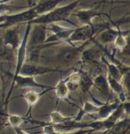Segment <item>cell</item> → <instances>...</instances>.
Returning a JSON list of instances; mask_svg holds the SVG:
<instances>
[{
    "label": "cell",
    "instance_id": "obj_22",
    "mask_svg": "<svg viewBox=\"0 0 130 134\" xmlns=\"http://www.w3.org/2000/svg\"><path fill=\"white\" fill-rule=\"evenodd\" d=\"M25 121H29V118L23 117L18 114H7V124L13 127L14 130L21 128Z\"/></svg>",
    "mask_w": 130,
    "mask_h": 134
},
{
    "label": "cell",
    "instance_id": "obj_24",
    "mask_svg": "<svg viewBox=\"0 0 130 134\" xmlns=\"http://www.w3.org/2000/svg\"><path fill=\"white\" fill-rule=\"evenodd\" d=\"M42 126V133L45 134H58L55 128V125L51 122H41Z\"/></svg>",
    "mask_w": 130,
    "mask_h": 134
},
{
    "label": "cell",
    "instance_id": "obj_18",
    "mask_svg": "<svg viewBox=\"0 0 130 134\" xmlns=\"http://www.w3.org/2000/svg\"><path fill=\"white\" fill-rule=\"evenodd\" d=\"M54 90H55V96L58 100H67V99H68L70 91H69L68 88H67L66 82H65V79H63V77H62V72H61L60 81H58V83L55 86Z\"/></svg>",
    "mask_w": 130,
    "mask_h": 134
},
{
    "label": "cell",
    "instance_id": "obj_26",
    "mask_svg": "<svg viewBox=\"0 0 130 134\" xmlns=\"http://www.w3.org/2000/svg\"><path fill=\"white\" fill-rule=\"evenodd\" d=\"M6 15H7V14H0V23H4V21H5Z\"/></svg>",
    "mask_w": 130,
    "mask_h": 134
},
{
    "label": "cell",
    "instance_id": "obj_27",
    "mask_svg": "<svg viewBox=\"0 0 130 134\" xmlns=\"http://www.w3.org/2000/svg\"><path fill=\"white\" fill-rule=\"evenodd\" d=\"M12 0H0V3H2V2H11Z\"/></svg>",
    "mask_w": 130,
    "mask_h": 134
},
{
    "label": "cell",
    "instance_id": "obj_1",
    "mask_svg": "<svg viewBox=\"0 0 130 134\" xmlns=\"http://www.w3.org/2000/svg\"><path fill=\"white\" fill-rule=\"evenodd\" d=\"M82 0H75L73 3H70L67 5L55 7L54 10L50 11L48 13L40 14L37 16L33 20L29 21L30 24H45L47 25L49 23H56L59 21H66L70 24L74 25L75 27H78L74 23L70 21V16L73 13V11L76 9L78 5Z\"/></svg>",
    "mask_w": 130,
    "mask_h": 134
},
{
    "label": "cell",
    "instance_id": "obj_23",
    "mask_svg": "<svg viewBox=\"0 0 130 134\" xmlns=\"http://www.w3.org/2000/svg\"><path fill=\"white\" fill-rule=\"evenodd\" d=\"M49 117H50V122L53 124L54 125L56 124H62L64 122H68V121L73 119V117L70 116H65L62 113H60L59 111H53L51 112L49 114Z\"/></svg>",
    "mask_w": 130,
    "mask_h": 134
},
{
    "label": "cell",
    "instance_id": "obj_19",
    "mask_svg": "<svg viewBox=\"0 0 130 134\" xmlns=\"http://www.w3.org/2000/svg\"><path fill=\"white\" fill-rule=\"evenodd\" d=\"M102 63H103V64H105L106 68H107V70H108V75H110V77L114 78V79L120 81L123 73L120 69V67L117 65V64H113V63L108 61L107 58L104 57V55L102 57Z\"/></svg>",
    "mask_w": 130,
    "mask_h": 134
},
{
    "label": "cell",
    "instance_id": "obj_5",
    "mask_svg": "<svg viewBox=\"0 0 130 134\" xmlns=\"http://www.w3.org/2000/svg\"><path fill=\"white\" fill-rule=\"evenodd\" d=\"M47 31H50L52 35L47 36L45 42H57L60 44H69V38L74 31V28H66L55 23H49L46 25Z\"/></svg>",
    "mask_w": 130,
    "mask_h": 134
},
{
    "label": "cell",
    "instance_id": "obj_17",
    "mask_svg": "<svg viewBox=\"0 0 130 134\" xmlns=\"http://www.w3.org/2000/svg\"><path fill=\"white\" fill-rule=\"evenodd\" d=\"M80 80H79V88H81L83 93H90L91 88L94 86V78L87 72L84 70H79Z\"/></svg>",
    "mask_w": 130,
    "mask_h": 134
},
{
    "label": "cell",
    "instance_id": "obj_15",
    "mask_svg": "<svg viewBox=\"0 0 130 134\" xmlns=\"http://www.w3.org/2000/svg\"><path fill=\"white\" fill-rule=\"evenodd\" d=\"M51 91V90H44V91L42 92H37L35 90H29V91L26 92L23 95V98L26 101V103L28 104V113L27 115H29V114H31V110L33 108V107L38 102V100L40 99L41 97L43 95H45V93Z\"/></svg>",
    "mask_w": 130,
    "mask_h": 134
},
{
    "label": "cell",
    "instance_id": "obj_25",
    "mask_svg": "<svg viewBox=\"0 0 130 134\" xmlns=\"http://www.w3.org/2000/svg\"><path fill=\"white\" fill-rule=\"evenodd\" d=\"M65 82H66L67 88H68L70 92H74L76 90H78L79 88V82H74V81H70L65 79Z\"/></svg>",
    "mask_w": 130,
    "mask_h": 134
},
{
    "label": "cell",
    "instance_id": "obj_3",
    "mask_svg": "<svg viewBox=\"0 0 130 134\" xmlns=\"http://www.w3.org/2000/svg\"><path fill=\"white\" fill-rule=\"evenodd\" d=\"M42 88V90H54L55 87H52L49 85L39 83L35 80V77L32 76H23V75L18 74L16 77L14 78L12 81V85H11L10 90L8 92L6 98L4 102V105L7 107L9 103V98L12 95L14 88Z\"/></svg>",
    "mask_w": 130,
    "mask_h": 134
},
{
    "label": "cell",
    "instance_id": "obj_29",
    "mask_svg": "<svg viewBox=\"0 0 130 134\" xmlns=\"http://www.w3.org/2000/svg\"><path fill=\"white\" fill-rule=\"evenodd\" d=\"M110 1H111V2H113V1H114V0H110Z\"/></svg>",
    "mask_w": 130,
    "mask_h": 134
},
{
    "label": "cell",
    "instance_id": "obj_20",
    "mask_svg": "<svg viewBox=\"0 0 130 134\" xmlns=\"http://www.w3.org/2000/svg\"><path fill=\"white\" fill-rule=\"evenodd\" d=\"M130 126V120L128 116H125L114 124L113 126L106 131V133H123L128 131Z\"/></svg>",
    "mask_w": 130,
    "mask_h": 134
},
{
    "label": "cell",
    "instance_id": "obj_7",
    "mask_svg": "<svg viewBox=\"0 0 130 134\" xmlns=\"http://www.w3.org/2000/svg\"><path fill=\"white\" fill-rule=\"evenodd\" d=\"M5 31L3 35V44L5 48L10 49L11 51L17 50L21 44L20 32H19V25L12 26L5 28Z\"/></svg>",
    "mask_w": 130,
    "mask_h": 134
},
{
    "label": "cell",
    "instance_id": "obj_12",
    "mask_svg": "<svg viewBox=\"0 0 130 134\" xmlns=\"http://www.w3.org/2000/svg\"><path fill=\"white\" fill-rule=\"evenodd\" d=\"M120 102L119 99L117 101H114V102L110 103L109 100H108L106 103H103L99 107L98 111L94 114L95 117H96L94 118V120H104L115 111L117 107L120 105Z\"/></svg>",
    "mask_w": 130,
    "mask_h": 134
},
{
    "label": "cell",
    "instance_id": "obj_4",
    "mask_svg": "<svg viewBox=\"0 0 130 134\" xmlns=\"http://www.w3.org/2000/svg\"><path fill=\"white\" fill-rule=\"evenodd\" d=\"M33 6L34 5H32L30 7L24 9L20 13H17V14H7L5 21L0 23V29H5V28L12 27V26L20 25L21 23H27L33 20L38 16Z\"/></svg>",
    "mask_w": 130,
    "mask_h": 134
},
{
    "label": "cell",
    "instance_id": "obj_21",
    "mask_svg": "<svg viewBox=\"0 0 130 134\" xmlns=\"http://www.w3.org/2000/svg\"><path fill=\"white\" fill-rule=\"evenodd\" d=\"M129 31H120L119 34L117 35L113 41V46L114 48L117 50H122L125 49L126 47H128V42H127V37L128 36Z\"/></svg>",
    "mask_w": 130,
    "mask_h": 134
},
{
    "label": "cell",
    "instance_id": "obj_13",
    "mask_svg": "<svg viewBox=\"0 0 130 134\" xmlns=\"http://www.w3.org/2000/svg\"><path fill=\"white\" fill-rule=\"evenodd\" d=\"M106 77H107V81L110 90H112L114 93H116L118 95V98L120 100V102L124 103L125 101H127V94H126L125 88L123 86V84L121 83V81L110 77L108 74L106 75Z\"/></svg>",
    "mask_w": 130,
    "mask_h": 134
},
{
    "label": "cell",
    "instance_id": "obj_8",
    "mask_svg": "<svg viewBox=\"0 0 130 134\" xmlns=\"http://www.w3.org/2000/svg\"><path fill=\"white\" fill-rule=\"evenodd\" d=\"M47 29L45 24H31L27 47H34L45 43Z\"/></svg>",
    "mask_w": 130,
    "mask_h": 134
},
{
    "label": "cell",
    "instance_id": "obj_28",
    "mask_svg": "<svg viewBox=\"0 0 130 134\" xmlns=\"http://www.w3.org/2000/svg\"><path fill=\"white\" fill-rule=\"evenodd\" d=\"M1 55H2V54H1V52H0V57H1Z\"/></svg>",
    "mask_w": 130,
    "mask_h": 134
},
{
    "label": "cell",
    "instance_id": "obj_11",
    "mask_svg": "<svg viewBox=\"0 0 130 134\" xmlns=\"http://www.w3.org/2000/svg\"><path fill=\"white\" fill-rule=\"evenodd\" d=\"M93 88H96L103 98H105L106 100H110V88L107 81V77L103 74H98L94 78V86Z\"/></svg>",
    "mask_w": 130,
    "mask_h": 134
},
{
    "label": "cell",
    "instance_id": "obj_16",
    "mask_svg": "<svg viewBox=\"0 0 130 134\" xmlns=\"http://www.w3.org/2000/svg\"><path fill=\"white\" fill-rule=\"evenodd\" d=\"M99 107H100V105H96L93 102L86 101V102L84 103L83 107L79 110L75 117L73 118V120L76 121V122H81L83 117L86 114H93L96 113L99 110Z\"/></svg>",
    "mask_w": 130,
    "mask_h": 134
},
{
    "label": "cell",
    "instance_id": "obj_14",
    "mask_svg": "<svg viewBox=\"0 0 130 134\" xmlns=\"http://www.w3.org/2000/svg\"><path fill=\"white\" fill-rule=\"evenodd\" d=\"M63 1H66V0H42L39 3L34 5L33 7L38 16L40 14H45V13H48L54 10L55 7H57V5Z\"/></svg>",
    "mask_w": 130,
    "mask_h": 134
},
{
    "label": "cell",
    "instance_id": "obj_9",
    "mask_svg": "<svg viewBox=\"0 0 130 134\" xmlns=\"http://www.w3.org/2000/svg\"><path fill=\"white\" fill-rule=\"evenodd\" d=\"M74 15L77 17L78 20L82 25H92L93 20L96 17L100 16H108L110 15L104 14V13L98 12L94 9H86V10H79L78 13H76Z\"/></svg>",
    "mask_w": 130,
    "mask_h": 134
},
{
    "label": "cell",
    "instance_id": "obj_2",
    "mask_svg": "<svg viewBox=\"0 0 130 134\" xmlns=\"http://www.w3.org/2000/svg\"><path fill=\"white\" fill-rule=\"evenodd\" d=\"M88 43L89 40L86 41L85 44L82 45L81 47H77L74 44H67V46L62 47L54 57L55 63L58 66L57 68L59 69V66L69 67L79 62L81 59L82 51Z\"/></svg>",
    "mask_w": 130,
    "mask_h": 134
},
{
    "label": "cell",
    "instance_id": "obj_10",
    "mask_svg": "<svg viewBox=\"0 0 130 134\" xmlns=\"http://www.w3.org/2000/svg\"><path fill=\"white\" fill-rule=\"evenodd\" d=\"M120 31V26H110L107 29L103 30L102 32L97 34L96 36H98V38L96 41L100 43L102 46H108L110 44H112Z\"/></svg>",
    "mask_w": 130,
    "mask_h": 134
},
{
    "label": "cell",
    "instance_id": "obj_6",
    "mask_svg": "<svg viewBox=\"0 0 130 134\" xmlns=\"http://www.w3.org/2000/svg\"><path fill=\"white\" fill-rule=\"evenodd\" d=\"M61 72L60 69L56 67H50V66H45L40 65L38 64H31L29 62H25L23 65L21 66L19 74L23 75V76H32L36 77L38 75L47 74L51 72Z\"/></svg>",
    "mask_w": 130,
    "mask_h": 134
}]
</instances>
